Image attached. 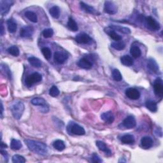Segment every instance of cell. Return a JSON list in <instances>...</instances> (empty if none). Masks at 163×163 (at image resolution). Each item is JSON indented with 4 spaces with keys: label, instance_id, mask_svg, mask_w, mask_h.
Wrapping results in <instances>:
<instances>
[{
    "label": "cell",
    "instance_id": "6da1fadb",
    "mask_svg": "<svg viewBox=\"0 0 163 163\" xmlns=\"http://www.w3.org/2000/svg\"><path fill=\"white\" fill-rule=\"evenodd\" d=\"M24 142L29 150L40 156H45L48 153L47 145L45 143L32 140H25Z\"/></svg>",
    "mask_w": 163,
    "mask_h": 163
},
{
    "label": "cell",
    "instance_id": "7a4b0ae2",
    "mask_svg": "<svg viewBox=\"0 0 163 163\" xmlns=\"http://www.w3.org/2000/svg\"><path fill=\"white\" fill-rule=\"evenodd\" d=\"M10 109L13 117L15 119L19 120L21 118L22 114H23L25 106L24 103L22 101H17L13 104Z\"/></svg>",
    "mask_w": 163,
    "mask_h": 163
},
{
    "label": "cell",
    "instance_id": "3957f363",
    "mask_svg": "<svg viewBox=\"0 0 163 163\" xmlns=\"http://www.w3.org/2000/svg\"><path fill=\"white\" fill-rule=\"evenodd\" d=\"M42 80V76L40 73H33L31 75L27 76L25 80V82L27 85L29 86V87H31V85H33V84L39 82H40Z\"/></svg>",
    "mask_w": 163,
    "mask_h": 163
},
{
    "label": "cell",
    "instance_id": "277c9868",
    "mask_svg": "<svg viewBox=\"0 0 163 163\" xmlns=\"http://www.w3.org/2000/svg\"><path fill=\"white\" fill-rule=\"evenodd\" d=\"M14 1H4L1 0L0 1V13L1 15H4L7 14L10 10L11 7L13 5Z\"/></svg>",
    "mask_w": 163,
    "mask_h": 163
},
{
    "label": "cell",
    "instance_id": "5b68a950",
    "mask_svg": "<svg viewBox=\"0 0 163 163\" xmlns=\"http://www.w3.org/2000/svg\"><path fill=\"white\" fill-rule=\"evenodd\" d=\"M104 12L110 15L115 14V13L117 12V7L116 6V4L114 2L106 1L105 2Z\"/></svg>",
    "mask_w": 163,
    "mask_h": 163
},
{
    "label": "cell",
    "instance_id": "8992f818",
    "mask_svg": "<svg viewBox=\"0 0 163 163\" xmlns=\"http://www.w3.org/2000/svg\"><path fill=\"white\" fill-rule=\"evenodd\" d=\"M153 90L156 96L162 97L163 95V83L161 79H157L153 82Z\"/></svg>",
    "mask_w": 163,
    "mask_h": 163
},
{
    "label": "cell",
    "instance_id": "52a82bcc",
    "mask_svg": "<svg viewBox=\"0 0 163 163\" xmlns=\"http://www.w3.org/2000/svg\"><path fill=\"white\" fill-rule=\"evenodd\" d=\"M145 21L147 22V24L149 27V28H151L152 30L158 31L160 29V24L154 19V18H153L151 16H148L146 18Z\"/></svg>",
    "mask_w": 163,
    "mask_h": 163
},
{
    "label": "cell",
    "instance_id": "ba28073f",
    "mask_svg": "<svg viewBox=\"0 0 163 163\" xmlns=\"http://www.w3.org/2000/svg\"><path fill=\"white\" fill-rule=\"evenodd\" d=\"M75 40L79 43L82 44H89L93 41V39L90 38L89 35L85 33H80L76 36Z\"/></svg>",
    "mask_w": 163,
    "mask_h": 163
},
{
    "label": "cell",
    "instance_id": "9c48e42d",
    "mask_svg": "<svg viewBox=\"0 0 163 163\" xmlns=\"http://www.w3.org/2000/svg\"><path fill=\"white\" fill-rule=\"evenodd\" d=\"M126 95L128 98L133 100H137L140 97V93L135 88H129L126 90Z\"/></svg>",
    "mask_w": 163,
    "mask_h": 163
},
{
    "label": "cell",
    "instance_id": "30bf717a",
    "mask_svg": "<svg viewBox=\"0 0 163 163\" xmlns=\"http://www.w3.org/2000/svg\"><path fill=\"white\" fill-rule=\"evenodd\" d=\"M122 125L127 129H132L134 128L137 125V122L133 116H128L122 122Z\"/></svg>",
    "mask_w": 163,
    "mask_h": 163
},
{
    "label": "cell",
    "instance_id": "8fae6325",
    "mask_svg": "<svg viewBox=\"0 0 163 163\" xmlns=\"http://www.w3.org/2000/svg\"><path fill=\"white\" fill-rule=\"evenodd\" d=\"M34 29L32 26H27L23 27L20 31V36L22 38H29L33 35Z\"/></svg>",
    "mask_w": 163,
    "mask_h": 163
},
{
    "label": "cell",
    "instance_id": "7c38bea8",
    "mask_svg": "<svg viewBox=\"0 0 163 163\" xmlns=\"http://www.w3.org/2000/svg\"><path fill=\"white\" fill-rule=\"evenodd\" d=\"M68 58L66 54L62 52H56L54 53V59L58 64H63Z\"/></svg>",
    "mask_w": 163,
    "mask_h": 163
},
{
    "label": "cell",
    "instance_id": "4fadbf2b",
    "mask_svg": "<svg viewBox=\"0 0 163 163\" xmlns=\"http://www.w3.org/2000/svg\"><path fill=\"white\" fill-rule=\"evenodd\" d=\"M70 131L72 134L79 136L84 135L85 134V131L84 128L75 123H73L71 126Z\"/></svg>",
    "mask_w": 163,
    "mask_h": 163
},
{
    "label": "cell",
    "instance_id": "5bb4252c",
    "mask_svg": "<svg viewBox=\"0 0 163 163\" xmlns=\"http://www.w3.org/2000/svg\"><path fill=\"white\" fill-rule=\"evenodd\" d=\"M101 119L108 124H112L115 120V117L112 112H106L103 113L101 115Z\"/></svg>",
    "mask_w": 163,
    "mask_h": 163
},
{
    "label": "cell",
    "instance_id": "9a60e30c",
    "mask_svg": "<svg viewBox=\"0 0 163 163\" xmlns=\"http://www.w3.org/2000/svg\"><path fill=\"white\" fill-rule=\"evenodd\" d=\"M153 140L149 137H144L141 140V145L145 149H148L153 145Z\"/></svg>",
    "mask_w": 163,
    "mask_h": 163
},
{
    "label": "cell",
    "instance_id": "2e32d148",
    "mask_svg": "<svg viewBox=\"0 0 163 163\" xmlns=\"http://www.w3.org/2000/svg\"><path fill=\"white\" fill-rule=\"evenodd\" d=\"M105 32L110 36V37L113 39L114 40L116 41V42H118V41H120L122 39V37L119 35L117 34L115 31H114L113 29H112L109 26L108 28L105 29Z\"/></svg>",
    "mask_w": 163,
    "mask_h": 163
},
{
    "label": "cell",
    "instance_id": "e0dca14e",
    "mask_svg": "<svg viewBox=\"0 0 163 163\" xmlns=\"http://www.w3.org/2000/svg\"><path fill=\"white\" fill-rule=\"evenodd\" d=\"M147 67L153 73H157L159 71V66H158L157 62L151 58L149 59L147 62Z\"/></svg>",
    "mask_w": 163,
    "mask_h": 163
},
{
    "label": "cell",
    "instance_id": "ac0fdd59",
    "mask_svg": "<svg viewBox=\"0 0 163 163\" xmlns=\"http://www.w3.org/2000/svg\"><path fill=\"white\" fill-rule=\"evenodd\" d=\"M78 65L84 69H90L93 66V63L86 58H82L79 61Z\"/></svg>",
    "mask_w": 163,
    "mask_h": 163
},
{
    "label": "cell",
    "instance_id": "d6986e66",
    "mask_svg": "<svg viewBox=\"0 0 163 163\" xmlns=\"http://www.w3.org/2000/svg\"><path fill=\"white\" fill-rule=\"evenodd\" d=\"M96 146L98 147V148H99V151L105 152L108 156H110L112 154L111 151L107 147L105 143H104L103 142L97 141L96 142Z\"/></svg>",
    "mask_w": 163,
    "mask_h": 163
},
{
    "label": "cell",
    "instance_id": "ffe728a7",
    "mask_svg": "<svg viewBox=\"0 0 163 163\" xmlns=\"http://www.w3.org/2000/svg\"><path fill=\"white\" fill-rule=\"evenodd\" d=\"M120 61L122 64L126 66H131L133 65V60L132 57L128 55H125L121 57Z\"/></svg>",
    "mask_w": 163,
    "mask_h": 163
},
{
    "label": "cell",
    "instance_id": "44dd1931",
    "mask_svg": "<svg viewBox=\"0 0 163 163\" xmlns=\"http://www.w3.org/2000/svg\"><path fill=\"white\" fill-rule=\"evenodd\" d=\"M80 4L81 8L85 12L91 13V14H95V13H96V10H95L93 7L89 6V4H85L84 2H80Z\"/></svg>",
    "mask_w": 163,
    "mask_h": 163
},
{
    "label": "cell",
    "instance_id": "7402d4cb",
    "mask_svg": "<svg viewBox=\"0 0 163 163\" xmlns=\"http://www.w3.org/2000/svg\"><path fill=\"white\" fill-rule=\"evenodd\" d=\"M110 27L114 31H117L122 33L126 34V35H128V34L131 33L130 29H129L128 28H125V27L119 26H114V25L110 26Z\"/></svg>",
    "mask_w": 163,
    "mask_h": 163
},
{
    "label": "cell",
    "instance_id": "603a6c76",
    "mask_svg": "<svg viewBox=\"0 0 163 163\" xmlns=\"http://www.w3.org/2000/svg\"><path fill=\"white\" fill-rule=\"evenodd\" d=\"M31 103L35 106H47L46 101L42 98H35L31 100Z\"/></svg>",
    "mask_w": 163,
    "mask_h": 163
},
{
    "label": "cell",
    "instance_id": "cb8c5ba5",
    "mask_svg": "<svg viewBox=\"0 0 163 163\" xmlns=\"http://www.w3.org/2000/svg\"><path fill=\"white\" fill-rule=\"evenodd\" d=\"M7 23L8 29L9 32H10V33H15L17 28V25L16 22L12 19H9L7 21Z\"/></svg>",
    "mask_w": 163,
    "mask_h": 163
},
{
    "label": "cell",
    "instance_id": "d4e9b609",
    "mask_svg": "<svg viewBox=\"0 0 163 163\" xmlns=\"http://www.w3.org/2000/svg\"><path fill=\"white\" fill-rule=\"evenodd\" d=\"M121 142L125 144H132L134 142V138L131 134H125L121 137Z\"/></svg>",
    "mask_w": 163,
    "mask_h": 163
},
{
    "label": "cell",
    "instance_id": "484cf974",
    "mask_svg": "<svg viewBox=\"0 0 163 163\" xmlns=\"http://www.w3.org/2000/svg\"><path fill=\"white\" fill-rule=\"evenodd\" d=\"M130 52H131V55H132V56L135 59H137V58L140 57V56H141V54H142L141 50H140V48L138 46L131 47V50H130Z\"/></svg>",
    "mask_w": 163,
    "mask_h": 163
},
{
    "label": "cell",
    "instance_id": "4316f807",
    "mask_svg": "<svg viewBox=\"0 0 163 163\" xmlns=\"http://www.w3.org/2000/svg\"><path fill=\"white\" fill-rule=\"evenodd\" d=\"M146 107L152 112H156L157 110V106L156 101L152 100H148L145 103Z\"/></svg>",
    "mask_w": 163,
    "mask_h": 163
},
{
    "label": "cell",
    "instance_id": "83f0119b",
    "mask_svg": "<svg viewBox=\"0 0 163 163\" xmlns=\"http://www.w3.org/2000/svg\"><path fill=\"white\" fill-rule=\"evenodd\" d=\"M28 61L30 63V65L35 67V68H40L42 67V63L39 59L35 57H31L28 59Z\"/></svg>",
    "mask_w": 163,
    "mask_h": 163
},
{
    "label": "cell",
    "instance_id": "f1b7e54d",
    "mask_svg": "<svg viewBox=\"0 0 163 163\" xmlns=\"http://www.w3.org/2000/svg\"><path fill=\"white\" fill-rule=\"evenodd\" d=\"M53 147L58 151H62L63 150H65L66 147L64 142L61 140H57L54 142L53 143Z\"/></svg>",
    "mask_w": 163,
    "mask_h": 163
},
{
    "label": "cell",
    "instance_id": "f546056e",
    "mask_svg": "<svg viewBox=\"0 0 163 163\" xmlns=\"http://www.w3.org/2000/svg\"><path fill=\"white\" fill-rule=\"evenodd\" d=\"M49 13L52 17L58 19L60 16V9L57 6L52 7L51 8H50Z\"/></svg>",
    "mask_w": 163,
    "mask_h": 163
},
{
    "label": "cell",
    "instance_id": "4dcf8cb0",
    "mask_svg": "<svg viewBox=\"0 0 163 163\" xmlns=\"http://www.w3.org/2000/svg\"><path fill=\"white\" fill-rule=\"evenodd\" d=\"M111 46L117 51H122L126 47V44L122 41H118V42L112 43Z\"/></svg>",
    "mask_w": 163,
    "mask_h": 163
},
{
    "label": "cell",
    "instance_id": "1f68e13d",
    "mask_svg": "<svg viewBox=\"0 0 163 163\" xmlns=\"http://www.w3.org/2000/svg\"><path fill=\"white\" fill-rule=\"evenodd\" d=\"M22 147V145L21 142L19 141V140H15V139L12 140L11 143H10V147L12 150H14V151L19 150L20 148H21Z\"/></svg>",
    "mask_w": 163,
    "mask_h": 163
},
{
    "label": "cell",
    "instance_id": "d6a6232c",
    "mask_svg": "<svg viewBox=\"0 0 163 163\" xmlns=\"http://www.w3.org/2000/svg\"><path fill=\"white\" fill-rule=\"evenodd\" d=\"M25 16L27 19H28L30 21L33 22H37L38 21V17L35 13L33 12L28 11L25 13Z\"/></svg>",
    "mask_w": 163,
    "mask_h": 163
},
{
    "label": "cell",
    "instance_id": "836d02e7",
    "mask_svg": "<svg viewBox=\"0 0 163 163\" xmlns=\"http://www.w3.org/2000/svg\"><path fill=\"white\" fill-rule=\"evenodd\" d=\"M68 27L72 31H76L79 29L77 24H76L75 21L72 19V18H70L69 19L68 22Z\"/></svg>",
    "mask_w": 163,
    "mask_h": 163
},
{
    "label": "cell",
    "instance_id": "e575fe53",
    "mask_svg": "<svg viewBox=\"0 0 163 163\" xmlns=\"http://www.w3.org/2000/svg\"><path fill=\"white\" fill-rule=\"evenodd\" d=\"M112 75L113 79H114V80L117 82L121 81L122 79V76L119 70L114 69L112 71Z\"/></svg>",
    "mask_w": 163,
    "mask_h": 163
},
{
    "label": "cell",
    "instance_id": "d590c367",
    "mask_svg": "<svg viewBox=\"0 0 163 163\" xmlns=\"http://www.w3.org/2000/svg\"><path fill=\"white\" fill-rule=\"evenodd\" d=\"M8 52L9 54H10L11 55L15 57L19 55V49L16 46H12L10 48H8Z\"/></svg>",
    "mask_w": 163,
    "mask_h": 163
},
{
    "label": "cell",
    "instance_id": "8d00e7d4",
    "mask_svg": "<svg viewBox=\"0 0 163 163\" xmlns=\"http://www.w3.org/2000/svg\"><path fill=\"white\" fill-rule=\"evenodd\" d=\"M12 162L14 163H24L26 162V159L23 156L17 154L13 156Z\"/></svg>",
    "mask_w": 163,
    "mask_h": 163
},
{
    "label": "cell",
    "instance_id": "74e56055",
    "mask_svg": "<svg viewBox=\"0 0 163 163\" xmlns=\"http://www.w3.org/2000/svg\"><path fill=\"white\" fill-rule=\"evenodd\" d=\"M59 90L56 87V85H53L49 90V94L51 95L52 97H57L59 94Z\"/></svg>",
    "mask_w": 163,
    "mask_h": 163
},
{
    "label": "cell",
    "instance_id": "f35d334b",
    "mask_svg": "<svg viewBox=\"0 0 163 163\" xmlns=\"http://www.w3.org/2000/svg\"><path fill=\"white\" fill-rule=\"evenodd\" d=\"M42 52L43 54V56L45 57V58L46 59H49L51 57V55H52V52L51 49L48 47H44L42 49Z\"/></svg>",
    "mask_w": 163,
    "mask_h": 163
},
{
    "label": "cell",
    "instance_id": "ab89813d",
    "mask_svg": "<svg viewBox=\"0 0 163 163\" xmlns=\"http://www.w3.org/2000/svg\"><path fill=\"white\" fill-rule=\"evenodd\" d=\"M54 35V31L51 29V28H48V29H45L43 31V35L45 38H51Z\"/></svg>",
    "mask_w": 163,
    "mask_h": 163
},
{
    "label": "cell",
    "instance_id": "60d3db41",
    "mask_svg": "<svg viewBox=\"0 0 163 163\" xmlns=\"http://www.w3.org/2000/svg\"><path fill=\"white\" fill-rule=\"evenodd\" d=\"M1 70L3 71L4 72V73L6 74V75L8 76V77L9 79H11V72H10V70H9L8 67L6 65H1Z\"/></svg>",
    "mask_w": 163,
    "mask_h": 163
},
{
    "label": "cell",
    "instance_id": "b9f144b4",
    "mask_svg": "<svg viewBox=\"0 0 163 163\" xmlns=\"http://www.w3.org/2000/svg\"><path fill=\"white\" fill-rule=\"evenodd\" d=\"M91 161L93 162L98 163V162H102L103 160L99 157L98 155L96 154V153H94V154H93L92 157H91Z\"/></svg>",
    "mask_w": 163,
    "mask_h": 163
},
{
    "label": "cell",
    "instance_id": "7bdbcfd3",
    "mask_svg": "<svg viewBox=\"0 0 163 163\" xmlns=\"http://www.w3.org/2000/svg\"><path fill=\"white\" fill-rule=\"evenodd\" d=\"M4 33V26L3 24V22H1V29H0V33H1V35L3 36Z\"/></svg>",
    "mask_w": 163,
    "mask_h": 163
},
{
    "label": "cell",
    "instance_id": "ee69618b",
    "mask_svg": "<svg viewBox=\"0 0 163 163\" xmlns=\"http://www.w3.org/2000/svg\"><path fill=\"white\" fill-rule=\"evenodd\" d=\"M1 154H2L3 156H4V157L7 156V155H8L7 152V151H3V149H1Z\"/></svg>",
    "mask_w": 163,
    "mask_h": 163
},
{
    "label": "cell",
    "instance_id": "f6af8a7d",
    "mask_svg": "<svg viewBox=\"0 0 163 163\" xmlns=\"http://www.w3.org/2000/svg\"><path fill=\"white\" fill-rule=\"evenodd\" d=\"M7 145L4 144L3 142H1V149H3L4 148H7Z\"/></svg>",
    "mask_w": 163,
    "mask_h": 163
},
{
    "label": "cell",
    "instance_id": "bcb514c9",
    "mask_svg": "<svg viewBox=\"0 0 163 163\" xmlns=\"http://www.w3.org/2000/svg\"><path fill=\"white\" fill-rule=\"evenodd\" d=\"M1 118H3V103L2 102H1Z\"/></svg>",
    "mask_w": 163,
    "mask_h": 163
}]
</instances>
